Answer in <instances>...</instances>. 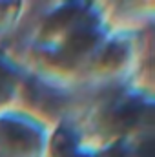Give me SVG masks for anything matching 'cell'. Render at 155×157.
<instances>
[{
	"label": "cell",
	"mask_w": 155,
	"mask_h": 157,
	"mask_svg": "<svg viewBox=\"0 0 155 157\" xmlns=\"http://www.w3.org/2000/svg\"><path fill=\"white\" fill-rule=\"evenodd\" d=\"M2 128H4V132H6V135H7L9 139L18 141V143H22V144H26V146L37 143V132H35L33 128L26 126V124H18V122H4Z\"/></svg>",
	"instance_id": "1"
},
{
	"label": "cell",
	"mask_w": 155,
	"mask_h": 157,
	"mask_svg": "<svg viewBox=\"0 0 155 157\" xmlns=\"http://www.w3.org/2000/svg\"><path fill=\"white\" fill-rule=\"evenodd\" d=\"M93 42H95V33H91L89 29H82V31H78L75 33L71 39H70V48L73 49V51H84V49H88V48H91L93 46Z\"/></svg>",
	"instance_id": "2"
}]
</instances>
